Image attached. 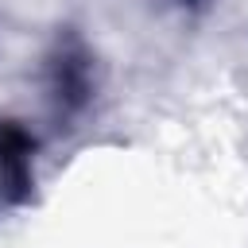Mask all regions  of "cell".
Returning <instances> with one entry per match:
<instances>
[{"mask_svg":"<svg viewBox=\"0 0 248 248\" xmlns=\"http://www.w3.org/2000/svg\"><path fill=\"white\" fill-rule=\"evenodd\" d=\"M31 182V136L19 124H0V194L19 202Z\"/></svg>","mask_w":248,"mask_h":248,"instance_id":"obj_1","label":"cell"}]
</instances>
